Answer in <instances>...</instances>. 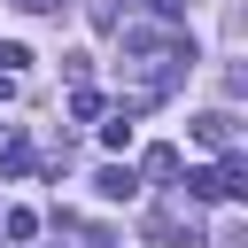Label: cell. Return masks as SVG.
Masks as SVG:
<instances>
[{
    "mask_svg": "<svg viewBox=\"0 0 248 248\" xmlns=\"http://www.w3.org/2000/svg\"><path fill=\"white\" fill-rule=\"evenodd\" d=\"M124 54H132V78H140V108L163 101L170 85H186V70H194V39H186L178 23H163V31L124 23Z\"/></svg>",
    "mask_w": 248,
    "mask_h": 248,
    "instance_id": "cell-1",
    "label": "cell"
},
{
    "mask_svg": "<svg viewBox=\"0 0 248 248\" xmlns=\"http://www.w3.org/2000/svg\"><path fill=\"white\" fill-rule=\"evenodd\" d=\"M147 232H155V240H178V248H209V232L194 225V209H186V194H170V202H155V209H147Z\"/></svg>",
    "mask_w": 248,
    "mask_h": 248,
    "instance_id": "cell-2",
    "label": "cell"
},
{
    "mask_svg": "<svg viewBox=\"0 0 248 248\" xmlns=\"http://www.w3.org/2000/svg\"><path fill=\"white\" fill-rule=\"evenodd\" d=\"M194 140H202V147H217V155H225V147H240L232 108H202V116H194Z\"/></svg>",
    "mask_w": 248,
    "mask_h": 248,
    "instance_id": "cell-3",
    "label": "cell"
},
{
    "mask_svg": "<svg viewBox=\"0 0 248 248\" xmlns=\"http://www.w3.org/2000/svg\"><path fill=\"white\" fill-rule=\"evenodd\" d=\"M93 194H101V202H132V194H140V170H132V163H101V170H93Z\"/></svg>",
    "mask_w": 248,
    "mask_h": 248,
    "instance_id": "cell-4",
    "label": "cell"
},
{
    "mask_svg": "<svg viewBox=\"0 0 248 248\" xmlns=\"http://www.w3.org/2000/svg\"><path fill=\"white\" fill-rule=\"evenodd\" d=\"M132 116H140V101H124V108L101 124V147H108V155H124V147H132Z\"/></svg>",
    "mask_w": 248,
    "mask_h": 248,
    "instance_id": "cell-5",
    "label": "cell"
},
{
    "mask_svg": "<svg viewBox=\"0 0 248 248\" xmlns=\"http://www.w3.org/2000/svg\"><path fill=\"white\" fill-rule=\"evenodd\" d=\"M186 202H225V178H217V163L209 170H186V186H178Z\"/></svg>",
    "mask_w": 248,
    "mask_h": 248,
    "instance_id": "cell-6",
    "label": "cell"
},
{
    "mask_svg": "<svg viewBox=\"0 0 248 248\" xmlns=\"http://www.w3.org/2000/svg\"><path fill=\"white\" fill-rule=\"evenodd\" d=\"M31 163H39V155H31L23 140H8V147H0V178H31Z\"/></svg>",
    "mask_w": 248,
    "mask_h": 248,
    "instance_id": "cell-7",
    "label": "cell"
},
{
    "mask_svg": "<svg viewBox=\"0 0 248 248\" xmlns=\"http://www.w3.org/2000/svg\"><path fill=\"white\" fill-rule=\"evenodd\" d=\"M140 170H147V178H178L186 163H178V147H147V155H140Z\"/></svg>",
    "mask_w": 248,
    "mask_h": 248,
    "instance_id": "cell-8",
    "label": "cell"
},
{
    "mask_svg": "<svg viewBox=\"0 0 248 248\" xmlns=\"http://www.w3.org/2000/svg\"><path fill=\"white\" fill-rule=\"evenodd\" d=\"M31 232H39V209H8L0 217V240H31Z\"/></svg>",
    "mask_w": 248,
    "mask_h": 248,
    "instance_id": "cell-9",
    "label": "cell"
},
{
    "mask_svg": "<svg viewBox=\"0 0 248 248\" xmlns=\"http://www.w3.org/2000/svg\"><path fill=\"white\" fill-rule=\"evenodd\" d=\"M101 108H108V101H101V93H93V85H78V93H70V116H78V124H93V116H101Z\"/></svg>",
    "mask_w": 248,
    "mask_h": 248,
    "instance_id": "cell-10",
    "label": "cell"
},
{
    "mask_svg": "<svg viewBox=\"0 0 248 248\" xmlns=\"http://www.w3.org/2000/svg\"><path fill=\"white\" fill-rule=\"evenodd\" d=\"M140 8H147L155 23H178V16H186V0H140Z\"/></svg>",
    "mask_w": 248,
    "mask_h": 248,
    "instance_id": "cell-11",
    "label": "cell"
},
{
    "mask_svg": "<svg viewBox=\"0 0 248 248\" xmlns=\"http://www.w3.org/2000/svg\"><path fill=\"white\" fill-rule=\"evenodd\" d=\"M16 8H23V16H54L62 0H16Z\"/></svg>",
    "mask_w": 248,
    "mask_h": 248,
    "instance_id": "cell-12",
    "label": "cell"
},
{
    "mask_svg": "<svg viewBox=\"0 0 248 248\" xmlns=\"http://www.w3.org/2000/svg\"><path fill=\"white\" fill-rule=\"evenodd\" d=\"M0 101H16V70H0Z\"/></svg>",
    "mask_w": 248,
    "mask_h": 248,
    "instance_id": "cell-13",
    "label": "cell"
},
{
    "mask_svg": "<svg viewBox=\"0 0 248 248\" xmlns=\"http://www.w3.org/2000/svg\"><path fill=\"white\" fill-rule=\"evenodd\" d=\"M0 132H8V124H0Z\"/></svg>",
    "mask_w": 248,
    "mask_h": 248,
    "instance_id": "cell-14",
    "label": "cell"
}]
</instances>
